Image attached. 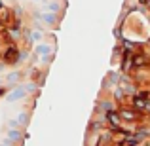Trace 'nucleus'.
<instances>
[{
    "mask_svg": "<svg viewBox=\"0 0 150 146\" xmlns=\"http://www.w3.org/2000/svg\"><path fill=\"white\" fill-rule=\"evenodd\" d=\"M17 57H19V51H17V48H13V46H10L8 51L4 53V61H6V63H15Z\"/></svg>",
    "mask_w": 150,
    "mask_h": 146,
    "instance_id": "1",
    "label": "nucleus"
},
{
    "mask_svg": "<svg viewBox=\"0 0 150 146\" xmlns=\"http://www.w3.org/2000/svg\"><path fill=\"white\" fill-rule=\"evenodd\" d=\"M23 95H25V91H23V87H19V89H15L13 93H10V95H8V101L13 102V101H17V99H21Z\"/></svg>",
    "mask_w": 150,
    "mask_h": 146,
    "instance_id": "2",
    "label": "nucleus"
},
{
    "mask_svg": "<svg viewBox=\"0 0 150 146\" xmlns=\"http://www.w3.org/2000/svg\"><path fill=\"white\" fill-rule=\"evenodd\" d=\"M8 137H10V140H19V137H21V133H19L17 129H10V133H8Z\"/></svg>",
    "mask_w": 150,
    "mask_h": 146,
    "instance_id": "3",
    "label": "nucleus"
},
{
    "mask_svg": "<svg viewBox=\"0 0 150 146\" xmlns=\"http://www.w3.org/2000/svg\"><path fill=\"white\" fill-rule=\"evenodd\" d=\"M27 118H29V114H27V112H21V114H19V116H17V121H19V123H27Z\"/></svg>",
    "mask_w": 150,
    "mask_h": 146,
    "instance_id": "4",
    "label": "nucleus"
},
{
    "mask_svg": "<svg viewBox=\"0 0 150 146\" xmlns=\"http://www.w3.org/2000/svg\"><path fill=\"white\" fill-rule=\"evenodd\" d=\"M0 97H6V89L4 87H0Z\"/></svg>",
    "mask_w": 150,
    "mask_h": 146,
    "instance_id": "5",
    "label": "nucleus"
}]
</instances>
